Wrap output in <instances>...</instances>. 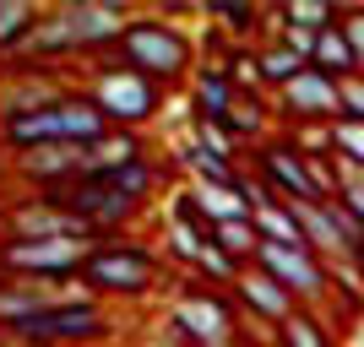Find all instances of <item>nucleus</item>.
Returning <instances> with one entry per match:
<instances>
[{
	"label": "nucleus",
	"instance_id": "nucleus-1",
	"mask_svg": "<svg viewBox=\"0 0 364 347\" xmlns=\"http://www.w3.org/2000/svg\"><path fill=\"white\" fill-rule=\"evenodd\" d=\"M114 60L141 71L147 82L158 87H185L191 71H196V38L180 28V22H168V16H131L120 33V44H114Z\"/></svg>",
	"mask_w": 364,
	"mask_h": 347
},
{
	"label": "nucleus",
	"instance_id": "nucleus-2",
	"mask_svg": "<svg viewBox=\"0 0 364 347\" xmlns=\"http://www.w3.org/2000/svg\"><path fill=\"white\" fill-rule=\"evenodd\" d=\"M158 277H164V255L152 250V244L141 239H104L98 250L87 255V266H82V287H87L92 299H141L147 287H158Z\"/></svg>",
	"mask_w": 364,
	"mask_h": 347
},
{
	"label": "nucleus",
	"instance_id": "nucleus-3",
	"mask_svg": "<svg viewBox=\"0 0 364 347\" xmlns=\"http://www.w3.org/2000/svg\"><path fill=\"white\" fill-rule=\"evenodd\" d=\"M82 92L109 114L114 131H141L147 120H164V104H168V92L158 87V82H147L141 71H131V65H120V60H104L87 76Z\"/></svg>",
	"mask_w": 364,
	"mask_h": 347
},
{
	"label": "nucleus",
	"instance_id": "nucleus-4",
	"mask_svg": "<svg viewBox=\"0 0 364 347\" xmlns=\"http://www.w3.org/2000/svg\"><path fill=\"white\" fill-rule=\"evenodd\" d=\"M98 239H11L0 244V272L16 282H76Z\"/></svg>",
	"mask_w": 364,
	"mask_h": 347
},
{
	"label": "nucleus",
	"instance_id": "nucleus-5",
	"mask_svg": "<svg viewBox=\"0 0 364 347\" xmlns=\"http://www.w3.org/2000/svg\"><path fill=\"white\" fill-rule=\"evenodd\" d=\"M11 336L22 347H82V342L109 336V315L92 293H82V299H60L38 315H28L22 326H11Z\"/></svg>",
	"mask_w": 364,
	"mask_h": 347
},
{
	"label": "nucleus",
	"instance_id": "nucleus-6",
	"mask_svg": "<svg viewBox=\"0 0 364 347\" xmlns=\"http://www.w3.org/2000/svg\"><path fill=\"white\" fill-rule=\"evenodd\" d=\"M168 326L185 336L191 347H223L240 336V304L223 287H180V299L168 304Z\"/></svg>",
	"mask_w": 364,
	"mask_h": 347
},
{
	"label": "nucleus",
	"instance_id": "nucleus-7",
	"mask_svg": "<svg viewBox=\"0 0 364 347\" xmlns=\"http://www.w3.org/2000/svg\"><path fill=\"white\" fill-rule=\"evenodd\" d=\"M49 201H60L65 211H76V217H82L98 239H125V233H131V223L141 217L136 201L120 196V190H109L104 180H76V184H65V190H55Z\"/></svg>",
	"mask_w": 364,
	"mask_h": 347
},
{
	"label": "nucleus",
	"instance_id": "nucleus-8",
	"mask_svg": "<svg viewBox=\"0 0 364 347\" xmlns=\"http://www.w3.org/2000/svg\"><path fill=\"white\" fill-rule=\"evenodd\" d=\"M256 180L267 184L277 201H289V206H299V201H316L310 158H304V152L294 147L283 131H277L272 141H261V147H256Z\"/></svg>",
	"mask_w": 364,
	"mask_h": 347
},
{
	"label": "nucleus",
	"instance_id": "nucleus-9",
	"mask_svg": "<svg viewBox=\"0 0 364 347\" xmlns=\"http://www.w3.org/2000/svg\"><path fill=\"white\" fill-rule=\"evenodd\" d=\"M272 109H277V120H289V125H332L337 114H343V104H337V76L310 65V71L294 76L289 87L272 92Z\"/></svg>",
	"mask_w": 364,
	"mask_h": 347
},
{
	"label": "nucleus",
	"instance_id": "nucleus-10",
	"mask_svg": "<svg viewBox=\"0 0 364 347\" xmlns=\"http://www.w3.org/2000/svg\"><path fill=\"white\" fill-rule=\"evenodd\" d=\"M228 293H234V304H240V315L250 320V326H261V331H277V326L299 309V299H294L283 282H272L261 266H245L240 282L228 287Z\"/></svg>",
	"mask_w": 364,
	"mask_h": 347
},
{
	"label": "nucleus",
	"instance_id": "nucleus-11",
	"mask_svg": "<svg viewBox=\"0 0 364 347\" xmlns=\"http://www.w3.org/2000/svg\"><path fill=\"white\" fill-rule=\"evenodd\" d=\"M60 11H65V22H71V33H76V55H104V49H114L125 22H131V11H125L120 0H65Z\"/></svg>",
	"mask_w": 364,
	"mask_h": 347
},
{
	"label": "nucleus",
	"instance_id": "nucleus-12",
	"mask_svg": "<svg viewBox=\"0 0 364 347\" xmlns=\"http://www.w3.org/2000/svg\"><path fill=\"white\" fill-rule=\"evenodd\" d=\"M71 92H76V87H65L60 71H28V65H16V76H6V82H0V120L60 109Z\"/></svg>",
	"mask_w": 364,
	"mask_h": 347
},
{
	"label": "nucleus",
	"instance_id": "nucleus-13",
	"mask_svg": "<svg viewBox=\"0 0 364 347\" xmlns=\"http://www.w3.org/2000/svg\"><path fill=\"white\" fill-rule=\"evenodd\" d=\"M180 92L191 98V114H196V120H218V125L228 120V109H234V98H240L234 82H228V71L218 60H201Z\"/></svg>",
	"mask_w": 364,
	"mask_h": 347
},
{
	"label": "nucleus",
	"instance_id": "nucleus-14",
	"mask_svg": "<svg viewBox=\"0 0 364 347\" xmlns=\"http://www.w3.org/2000/svg\"><path fill=\"white\" fill-rule=\"evenodd\" d=\"M228 136L234 141H250V147H261V141L277 136V109H272V92H261V98H234V109H228Z\"/></svg>",
	"mask_w": 364,
	"mask_h": 347
},
{
	"label": "nucleus",
	"instance_id": "nucleus-15",
	"mask_svg": "<svg viewBox=\"0 0 364 347\" xmlns=\"http://www.w3.org/2000/svg\"><path fill=\"white\" fill-rule=\"evenodd\" d=\"M174 163L185 168V174H191V184H228V190H234V184H240V158H218V152H207V147H196V141L185 136L180 147H174Z\"/></svg>",
	"mask_w": 364,
	"mask_h": 347
},
{
	"label": "nucleus",
	"instance_id": "nucleus-16",
	"mask_svg": "<svg viewBox=\"0 0 364 347\" xmlns=\"http://www.w3.org/2000/svg\"><path fill=\"white\" fill-rule=\"evenodd\" d=\"M87 180H104L109 190H120V196H131L136 206H147V196L164 184V163L158 158H136V163H120V168H104V174H87Z\"/></svg>",
	"mask_w": 364,
	"mask_h": 347
},
{
	"label": "nucleus",
	"instance_id": "nucleus-17",
	"mask_svg": "<svg viewBox=\"0 0 364 347\" xmlns=\"http://www.w3.org/2000/svg\"><path fill=\"white\" fill-rule=\"evenodd\" d=\"M185 196H191V206H196V217L207 228H223V223H234V217H250L245 201L234 196L228 184H185Z\"/></svg>",
	"mask_w": 364,
	"mask_h": 347
},
{
	"label": "nucleus",
	"instance_id": "nucleus-18",
	"mask_svg": "<svg viewBox=\"0 0 364 347\" xmlns=\"http://www.w3.org/2000/svg\"><path fill=\"white\" fill-rule=\"evenodd\" d=\"M256 60H261V82H267V92L289 87L299 71H310V60H304L299 49H289L283 38H261V44H256Z\"/></svg>",
	"mask_w": 364,
	"mask_h": 347
},
{
	"label": "nucleus",
	"instance_id": "nucleus-19",
	"mask_svg": "<svg viewBox=\"0 0 364 347\" xmlns=\"http://www.w3.org/2000/svg\"><path fill=\"white\" fill-rule=\"evenodd\" d=\"M272 347H337V336H332V326H326L316 309H294V315L277 326Z\"/></svg>",
	"mask_w": 364,
	"mask_h": 347
},
{
	"label": "nucleus",
	"instance_id": "nucleus-20",
	"mask_svg": "<svg viewBox=\"0 0 364 347\" xmlns=\"http://www.w3.org/2000/svg\"><path fill=\"white\" fill-rule=\"evenodd\" d=\"M250 223H256L261 244H304V228H299V217H294L289 201H267ZM304 250H310V244H304Z\"/></svg>",
	"mask_w": 364,
	"mask_h": 347
},
{
	"label": "nucleus",
	"instance_id": "nucleus-21",
	"mask_svg": "<svg viewBox=\"0 0 364 347\" xmlns=\"http://www.w3.org/2000/svg\"><path fill=\"white\" fill-rule=\"evenodd\" d=\"M218 65L228 71V82H234V92H240V98H261V92H267V82H261V60H256V44H228Z\"/></svg>",
	"mask_w": 364,
	"mask_h": 347
},
{
	"label": "nucleus",
	"instance_id": "nucleus-22",
	"mask_svg": "<svg viewBox=\"0 0 364 347\" xmlns=\"http://www.w3.org/2000/svg\"><path fill=\"white\" fill-rule=\"evenodd\" d=\"M310 65H316V71H326V76H337V82L359 71V60H353V49H348V38H343V28H337V22H332L326 33H316V55H310Z\"/></svg>",
	"mask_w": 364,
	"mask_h": 347
},
{
	"label": "nucleus",
	"instance_id": "nucleus-23",
	"mask_svg": "<svg viewBox=\"0 0 364 347\" xmlns=\"http://www.w3.org/2000/svg\"><path fill=\"white\" fill-rule=\"evenodd\" d=\"M38 6L33 0H0V55H16V44L38 28Z\"/></svg>",
	"mask_w": 364,
	"mask_h": 347
},
{
	"label": "nucleus",
	"instance_id": "nucleus-24",
	"mask_svg": "<svg viewBox=\"0 0 364 347\" xmlns=\"http://www.w3.org/2000/svg\"><path fill=\"white\" fill-rule=\"evenodd\" d=\"M213 239L223 244L240 266H250V260H256V250H261V233H256V223H250V217H234V223L213 228Z\"/></svg>",
	"mask_w": 364,
	"mask_h": 347
},
{
	"label": "nucleus",
	"instance_id": "nucleus-25",
	"mask_svg": "<svg viewBox=\"0 0 364 347\" xmlns=\"http://www.w3.org/2000/svg\"><path fill=\"white\" fill-rule=\"evenodd\" d=\"M277 11H283V22L299 28V33H326L337 22L332 0H289V6H277Z\"/></svg>",
	"mask_w": 364,
	"mask_h": 347
},
{
	"label": "nucleus",
	"instance_id": "nucleus-26",
	"mask_svg": "<svg viewBox=\"0 0 364 347\" xmlns=\"http://www.w3.org/2000/svg\"><path fill=\"white\" fill-rule=\"evenodd\" d=\"M191 141H196V147H207V152H218V158H240V141L228 136V125H218V120H196Z\"/></svg>",
	"mask_w": 364,
	"mask_h": 347
},
{
	"label": "nucleus",
	"instance_id": "nucleus-27",
	"mask_svg": "<svg viewBox=\"0 0 364 347\" xmlns=\"http://www.w3.org/2000/svg\"><path fill=\"white\" fill-rule=\"evenodd\" d=\"M332 136H337V158L364 168V120H332Z\"/></svg>",
	"mask_w": 364,
	"mask_h": 347
},
{
	"label": "nucleus",
	"instance_id": "nucleus-28",
	"mask_svg": "<svg viewBox=\"0 0 364 347\" xmlns=\"http://www.w3.org/2000/svg\"><path fill=\"white\" fill-rule=\"evenodd\" d=\"M337 104H343V114H337V120H364V76H359V71L337 82Z\"/></svg>",
	"mask_w": 364,
	"mask_h": 347
},
{
	"label": "nucleus",
	"instance_id": "nucleus-29",
	"mask_svg": "<svg viewBox=\"0 0 364 347\" xmlns=\"http://www.w3.org/2000/svg\"><path fill=\"white\" fill-rule=\"evenodd\" d=\"M337 28H343V38H348L353 60H359V76H364V6H348V11L337 16Z\"/></svg>",
	"mask_w": 364,
	"mask_h": 347
},
{
	"label": "nucleus",
	"instance_id": "nucleus-30",
	"mask_svg": "<svg viewBox=\"0 0 364 347\" xmlns=\"http://www.w3.org/2000/svg\"><path fill=\"white\" fill-rule=\"evenodd\" d=\"M337 201H343V206H348L353 217H359V223H364V180H359V184H348V190H343V196H337Z\"/></svg>",
	"mask_w": 364,
	"mask_h": 347
},
{
	"label": "nucleus",
	"instance_id": "nucleus-31",
	"mask_svg": "<svg viewBox=\"0 0 364 347\" xmlns=\"http://www.w3.org/2000/svg\"><path fill=\"white\" fill-rule=\"evenodd\" d=\"M223 347H250V342H245V336H234V342H223Z\"/></svg>",
	"mask_w": 364,
	"mask_h": 347
}]
</instances>
